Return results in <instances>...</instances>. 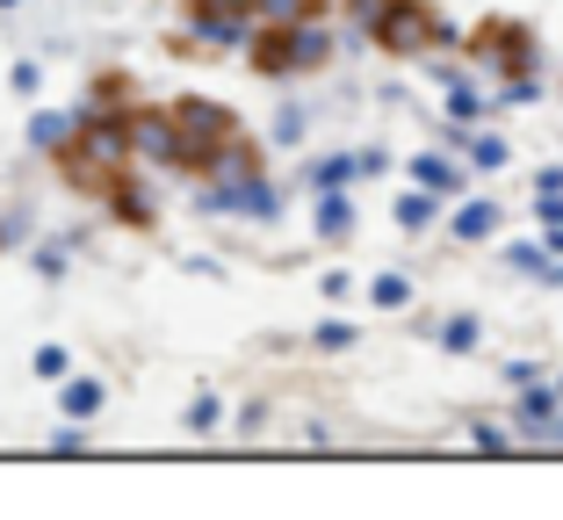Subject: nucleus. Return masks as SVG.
<instances>
[{
    "mask_svg": "<svg viewBox=\"0 0 563 520\" xmlns=\"http://www.w3.org/2000/svg\"><path fill=\"white\" fill-rule=\"evenodd\" d=\"M159 137H166V159H174V167L210 174L239 131H232V117H224V109H210V101H166Z\"/></svg>",
    "mask_w": 563,
    "mask_h": 520,
    "instance_id": "obj_1",
    "label": "nucleus"
},
{
    "mask_svg": "<svg viewBox=\"0 0 563 520\" xmlns=\"http://www.w3.org/2000/svg\"><path fill=\"white\" fill-rule=\"evenodd\" d=\"M368 36L383 51H433L441 44V15L427 0H368Z\"/></svg>",
    "mask_w": 563,
    "mask_h": 520,
    "instance_id": "obj_2",
    "label": "nucleus"
},
{
    "mask_svg": "<svg viewBox=\"0 0 563 520\" xmlns=\"http://www.w3.org/2000/svg\"><path fill=\"white\" fill-rule=\"evenodd\" d=\"M311 58H318V51H311V36L297 30V15L253 30V66H261V73H297V66H311Z\"/></svg>",
    "mask_w": 563,
    "mask_h": 520,
    "instance_id": "obj_3",
    "label": "nucleus"
}]
</instances>
